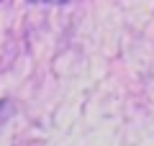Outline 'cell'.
Listing matches in <instances>:
<instances>
[{
	"label": "cell",
	"instance_id": "cell-1",
	"mask_svg": "<svg viewBox=\"0 0 154 146\" xmlns=\"http://www.w3.org/2000/svg\"><path fill=\"white\" fill-rule=\"evenodd\" d=\"M5 110H8V103H5V100H3V103H0V123L5 120Z\"/></svg>",
	"mask_w": 154,
	"mask_h": 146
},
{
	"label": "cell",
	"instance_id": "cell-2",
	"mask_svg": "<svg viewBox=\"0 0 154 146\" xmlns=\"http://www.w3.org/2000/svg\"><path fill=\"white\" fill-rule=\"evenodd\" d=\"M33 3H41V0H33ZM44 3H62V0H44Z\"/></svg>",
	"mask_w": 154,
	"mask_h": 146
}]
</instances>
